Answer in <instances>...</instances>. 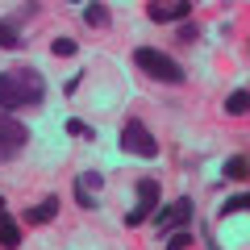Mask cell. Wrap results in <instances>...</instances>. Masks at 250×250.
Returning a JSON list of instances; mask_svg holds the SVG:
<instances>
[{"mask_svg": "<svg viewBox=\"0 0 250 250\" xmlns=\"http://www.w3.org/2000/svg\"><path fill=\"white\" fill-rule=\"evenodd\" d=\"M21 46V25H13L9 17L0 21V50H17Z\"/></svg>", "mask_w": 250, "mask_h": 250, "instance_id": "cell-13", "label": "cell"}, {"mask_svg": "<svg viewBox=\"0 0 250 250\" xmlns=\"http://www.w3.org/2000/svg\"><path fill=\"white\" fill-rule=\"evenodd\" d=\"M80 83H83V75H71V80L62 83V96H75V88H80Z\"/></svg>", "mask_w": 250, "mask_h": 250, "instance_id": "cell-21", "label": "cell"}, {"mask_svg": "<svg viewBox=\"0 0 250 250\" xmlns=\"http://www.w3.org/2000/svg\"><path fill=\"white\" fill-rule=\"evenodd\" d=\"M175 38H179V42H196V38H200V29L192 25V21H188V25H179V34H175Z\"/></svg>", "mask_w": 250, "mask_h": 250, "instance_id": "cell-20", "label": "cell"}, {"mask_svg": "<svg viewBox=\"0 0 250 250\" xmlns=\"http://www.w3.org/2000/svg\"><path fill=\"white\" fill-rule=\"evenodd\" d=\"M75 50H80L75 38H54V42H50V54H54V59H75Z\"/></svg>", "mask_w": 250, "mask_h": 250, "instance_id": "cell-15", "label": "cell"}, {"mask_svg": "<svg viewBox=\"0 0 250 250\" xmlns=\"http://www.w3.org/2000/svg\"><path fill=\"white\" fill-rule=\"evenodd\" d=\"M83 25L88 29H104L108 25V4H100V0L96 4H83Z\"/></svg>", "mask_w": 250, "mask_h": 250, "instance_id": "cell-11", "label": "cell"}, {"mask_svg": "<svg viewBox=\"0 0 250 250\" xmlns=\"http://www.w3.org/2000/svg\"><path fill=\"white\" fill-rule=\"evenodd\" d=\"M67 134H71V138H88V142H96V129H92L88 121H80V117H71V121H67Z\"/></svg>", "mask_w": 250, "mask_h": 250, "instance_id": "cell-16", "label": "cell"}, {"mask_svg": "<svg viewBox=\"0 0 250 250\" xmlns=\"http://www.w3.org/2000/svg\"><path fill=\"white\" fill-rule=\"evenodd\" d=\"M192 217H196L192 196H179V200H171V205L159 208V217H154V229H159L163 238H171L175 229H192Z\"/></svg>", "mask_w": 250, "mask_h": 250, "instance_id": "cell-4", "label": "cell"}, {"mask_svg": "<svg viewBox=\"0 0 250 250\" xmlns=\"http://www.w3.org/2000/svg\"><path fill=\"white\" fill-rule=\"evenodd\" d=\"M75 184H83V188H88V192H96V188L104 184V175H100V171H83V175L75 179Z\"/></svg>", "mask_w": 250, "mask_h": 250, "instance_id": "cell-19", "label": "cell"}, {"mask_svg": "<svg viewBox=\"0 0 250 250\" xmlns=\"http://www.w3.org/2000/svg\"><path fill=\"white\" fill-rule=\"evenodd\" d=\"M225 113H229V117H246L250 113V88L229 92V96H225Z\"/></svg>", "mask_w": 250, "mask_h": 250, "instance_id": "cell-10", "label": "cell"}, {"mask_svg": "<svg viewBox=\"0 0 250 250\" xmlns=\"http://www.w3.org/2000/svg\"><path fill=\"white\" fill-rule=\"evenodd\" d=\"M21 217H25V225H50L54 217H59V196H46V200H38V205H29Z\"/></svg>", "mask_w": 250, "mask_h": 250, "instance_id": "cell-8", "label": "cell"}, {"mask_svg": "<svg viewBox=\"0 0 250 250\" xmlns=\"http://www.w3.org/2000/svg\"><path fill=\"white\" fill-rule=\"evenodd\" d=\"M25 142H29V129L17 121V117H4V113H0V167L17 159V154L25 150Z\"/></svg>", "mask_w": 250, "mask_h": 250, "instance_id": "cell-5", "label": "cell"}, {"mask_svg": "<svg viewBox=\"0 0 250 250\" xmlns=\"http://www.w3.org/2000/svg\"><path fill=\"white\" fill-rule=\"evenodd\" d=\"M121 150L138 154V159H159V138L150 134V125L142 117H129L121 125Z\"/></svg>", "mask_w": 250, "mask_h": 250, "instance_id": "cell-3", "label": "cell"}, {"mask_svg": "<svg viewBox=\"0 0 250 250\" xmlns=\"http://www.w3.org/2000/svg\"><path fill=\"white\" fill-rule=\"evenodd\" d=\"M225 179H238V184H246V179H250V159H246V154L225 159Z\"/></svg>", "mask_w": 250, "mask_h": 250, "instance_id": "cell-12", "label": "cell"}, {"mask_svg": "<svg viewBox=\"0 0 250 250\" xmlns=\"http://www.w3.org/2000/svg\"><path fill=\"white\" fill-rule=\"evenodd\" d=\"M0 213H4V196H0Z\"/></svg>", "mask_w": 250, "mask_h": 250, "instance_id": "cell-23", "label": "cell"}, {"mask_svg": "<svg viewBox=\"0 0 250 250\" xmlns=\"http://www.w3.org/2000/svg\"><path fill=\"white\" fill-rule=\"evenodd\" d=\"M154 208H159V179H138V200H134V208L125 213V225L138 229Z\"/></svg>", "mask_w": 250, "mask_h": 250, "instance_id": "cell-6", "label": "cell"}, {"mask_svg": "<svg viewBox=\"0 0 250 250\" xmlns=\"http://www.w3.org/2000/svg\"><path fill=\"white\" fill-rule=\"evenodd\" d=\"M146 17H150L154 25H167V21L192 17V4H188V0H154V4H146Z\"/></svg>", "mask_w": 250, "mask_h": 250, "instance_id": "cell-7", "label": "cell"}, {"mask_svg": "<svg viewBox=\"0 0 250 250\" xmlns=\"http://www.w3.org/2000/svg\"><path fill=\"white\" fill-rule=\"evenodd\" d=\"M192 242H196V238H192V229H175L167 238V250H192Z\"/></svg>", "mask_w": 250, "mask_h": 250, "instance_id": "cell-17", "label": "cell"}, {"mask_svg": "<svg viewBox=\"0 0 250 250\" xmlns=\"http://www.w3.org/2000/svg\"><path fill=\"white\" fill-rule=\"evenodd\" d=\"M200 238H205V246H208V250H221V246H217V242H213V233H208V225H205V229H200Z\"/></svg>", "mask_w": 250, "mask_h": 250, "instance_id": "cell-22", "label": "cell"}, {"mask_svg": "<svg viewBox=\"0 0 250 250\" xmlns=\"http://www.w3.org/2000/svg\"><path fill=\"white\" fill-rule=\"evenodd\" d=\"M0 246L4 250H17L21 246V221L9 213H0Z\"/></svg>", "mask_w": 250, "mask_h": 250, "instance_id": "cell-9", "label": "cell"}, {"mask_svg": "<svg viewBox=\"0 0 250 250\" xmlns=\"http://www.w3.org/2000/svg\"><path fill=\"white\" fill-rule=\"evenodd\" d=\"M75 205H80L83 213H92V208H96V192H88L83 184H75Z\"/></svg>", "mask_w": 250, "mask_h": 250, "instance_id": "cell-18", "label": "cell"}, {"mask_svg": "<svg viewBox=\"0 0 250 250\" xmlns=\"http://www.w3.org/2000/svg\"><path fill=\"white\" fill-rule=\"evenodd\" d=\"M134 62L150 75V80H159V83H184V67H179L171 54H163L159 46H138Z\"/></svg>", "mask_w": 250, "mask_h": 250, "instance_id": "cell-2", "label": "cell"}, {"mask_svg": "<svg viewBox=\"0 0 250 250\" xmlns=\"http://www.w3.org/2000/svg\"><path fill=\"white\" fill-rule=\"evenodd\" d=\"M42 100H46V80L34 67L0 71V108H4V113L25 108V104H42Z\"/></svg>", "mask_w": 250, "mask_h": 250, "instance_id": "cell-1", "label": "cell"}, {"mask_svg": "<svg viewBox=\"0 0 250 250\" xmlns=\"http://www.w3.org/2000/svg\"><path fill=\"white\" fill-rule=\"evenodd\" d=\"M229 213H250V192L225 196V205H221V213H217V217H229Z\"/></svg>", "mask_w": 250, "mask_h": 250, "instance_id": "cell-14", "label": "cell"}]
</instances>
